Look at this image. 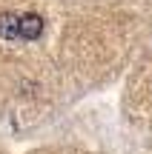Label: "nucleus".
I'll return each instance as SVG.
<instances>
[{"label": "nucleus", "instance_id": "obj_1", "mask_svg": "<svg viewBox=\"0 0 152 154\" xmlns=\"http://www.w3.org/2000/svg\"><path fill=\"white\" fill-rule=\"evenodd\" d=\"M43 32V17L40 14H20V37L23 40H37Z\"/></svg>", "mask_w": 152, "mask_h": 154}, {"label": "nucleus", "instance_id": "obj_2", "mask_svg": "<svg viewBox=\"0 0 152 154\" xmlns=\"http://www.w3.org/2000/svg\"><path fill=\"white\" fill-rule=\"evenodd\" d=\"M0 37H6V40L20 37V14H15V11L0 14Z\"/></svg>", "mask_w": 152, "mask_h": 154}]
</instances>
